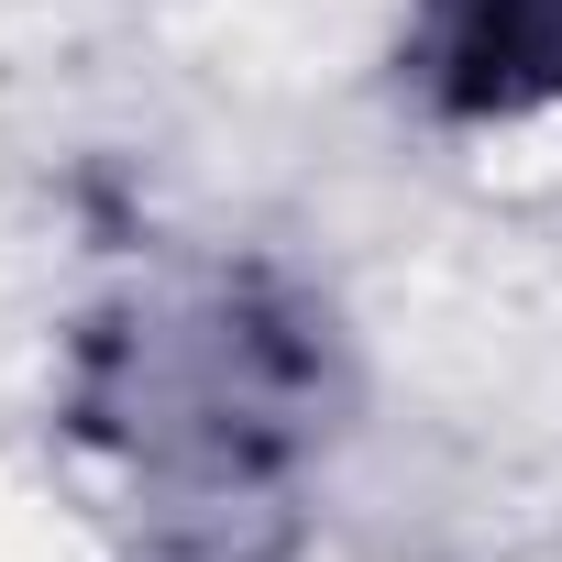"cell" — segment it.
I'll list each match as a JSON object with an SVG mask.
<instances>
[{"mask_svg": "<svg viewBox=\"0 0 562 562\" xmlns=\"http://www.w3.org/2000/svg\"><path fill=\"white\" fill-rule=\"evenodd\" d=\"M67 408L155 529H232L288 496L331 430L321 321L265 276H166L78 342Z\"/></svg>", "mask_w": 562, "mask_h": 562, "instance_id": "6da1fadb", "label": "cell"}, {"mask_svg": "<svg viewBox=\"0 0 562 562\" xmlns=\"http://www.w3.org/2000/svg\"><path fill=\"white\" fill-rule=\"evenodd\" d=\"M419 56L463 111H540L562 100V0H430Z\"/></svg>", "mask_w": 562, "mask_h": 562, "instance_id": "7a4b0ae2", "label": "cell"}]
</instances>
